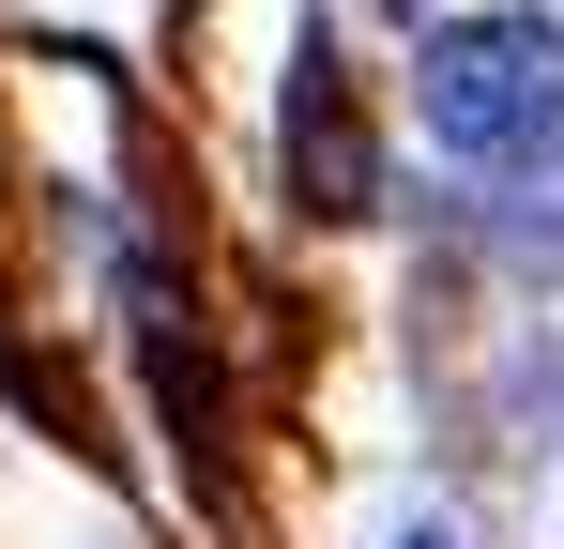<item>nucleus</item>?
<instances>
[{"instance_id": "2", "label": "nucleus", "mask_w": 564, "mask_h": 549, "mask_svg": "<svg viewBox=\"0 0 564 549\" xmlns=\"http://www.w3.org/2000/svg\"><path fill=\"white\" fill-rule=\"evenodd\" d=\"M290 198L305 214H367L381 198V153L351 138V92H336V46L305 31V62H290Z\"/></svg>"}, {"instance_id": "1", "label": "nucleus", "mask_w": 564, "mask_h": 549, "mask_svg": "<svg viewBox=\"0 0 564 549\" xmlns=\"http://www.w3.org/2000/svg\"><path fill=\"white\" fill-rule=\"evenodd\" d=\"M427 138L473 183H564V15H458L427 31Z\"/></svg>"}, {"instance_id": "3", "label": "nucleus", "mask_w": 564, "mask_h": 549, "mask_svg": "<svg viewBox=\"0 0 564 549\" xmlns=\"http://www.w3.org/2000/svg\"><path fill=\"white\" fill-rule=\"evenodd\" d=\"M397 549H443V535H397Z\"/></svg>"}]
</instances>
